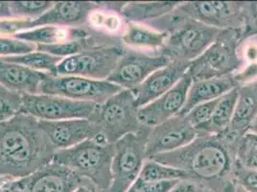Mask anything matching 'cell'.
Returning a JSON list of instances; mask_svg holds the SVG:
<instances>
[{"instance_id":"cell-6","label":"cell","mask_w":257,"mask_h":192,"mask_svg":"<svg viewBox=\"0 0 257 192\" xmlns=\"http://www.w3.org/2000/svg\"><path fill=\"white\" fill-rule=\"evenodd\" d=\"M140 107L131 89H123L98 105L89 120L94 122L107 139L114 144L124 136L139 132L143 126L139 119Z\"/></svg>"},{"instance_id":"cell-23","label":"cell","mask_w":257,"mask_h":192,"mask_svg":"<svg viewBox=\"0 0 257 192\" xmlns=\"http://www.w3.org/2000/svg\"><path fill=\"white\" fill-rule=\"evenodd\" d=\"M167 36V33L157 31L144 24L125 22L120 38L125 47L143 51H160Z\"/></svg>"},{"instance_id":"cell-30","label":"cell","mask_w":257,"mask_h":192,"mask_svg":"<svg viewBox=\"0 0 257 192\" xmlns=\"http://www.w3.org/2000/svg\"><path fill=\"white\" fill-rule=\"evenodd\" d=\"M37 50V44L12 37L0 36V58L21 56Z\"/></svg>"},{"instance_id":"cell-4","label":"cell","mask_w":257,"mask_h":192,"mask_svg":"<svg viewBox=\"0 0 257 192\" xmlns=\"http://www.w3.org/2000/svg\"><path fill=\"white\" fill-rule=\"evenodd\" d=\"M113 153L114 144L101 145L87 139L73 147L56 151L52 162L75 172L98 189L107 190L111 185Z\"/></svg>"},{"instance_id":"cell-38","label":"cell","mask_w":257,"mask_h":192,"mask_svg":"<svg viewBox=\"0 0 257 192\" xmlns=\"http://www.w3.org/2000/svg\"><path fill=\"white\" fill-rule=\"evenodd\" d=\"M14 19L9 1H0V22Z\"/></svg>"},{"instance_id":"cell-37","label":"cell","mask_w":257,"mask_h":192,"mask_svg":"<svg viewBox=\"0 0 257 192\" xmlns=\"http://www.w3.org/2000/svg\"><path fill=\"white\" fill-rule=\"evenodd\" d=\"M0 192H22V179H11L0 186Z\"/></svg>"},{"instance_id":"cell-22","label":"cell","mask_w":257,"mask_h":192,"mask_svg":"<svg viewBox=\"0 0 257 192\" xmlns=\"http://www.w3.org/2000/svg\"><path fill=\"white\" fill-rule=\"evenodd\" d=\"M93 32L94 30L90 29L88 26L79 28L41 26L28 31L15 34L12 38L35 44H57L86 39Z\"/></svg>"},{"instance_id":"cell-35","label":"cell","mask_w":257,"mask_h":192,"mask_svg":"<svg viewBox=\"0 0 257 192\" xmlns=\"http://www.w3.org/2000/svg\"><path fill=\"white\" fill-rule=\"evenodd\" d=\"M22 95L18 98H8L0 94V123L15 117L20 113Z\"/></svg>"},{"instance_id":"cell-31","label":"cell","mask_w":257,"mask_h":192,"mask_svg":"<svg viewBox=\"0 0 257 192\" xmlns=\"http://www.w3.org/2000/svg\"><path fill=\"white\" fill-rule=\"evenodd\" d=\"M219 100L220 98L199 104L184 115L195 130L205 124L211 118Z\"/></svg>"},{"instance_id":"cell-42","label":"cell","mask_w":257,"mask_h":192,"mask_svg":"<svg viewBox=\"0 0 257 192\" xmlns=\"http://www.w3.org/2000/svg\"><path fill=\"white\" fill-rule=\"evenodd\" d=\"M9 180H11L10 178H8V177H4V176H0V186L4 183V182H6L7 181H9Z\"/></svg>"},{"instance_id":"cell-28","label":"cell","mask_w":257,"mask_h":192,"mask_svg":"<svg viewBox=\"0 0 257 192\" xmlns=\"http://www.w3.org/2000/svg\"><path fill=\"white\" fill-rule=\"evenodd\" d=\"M185 171L158 162L156 160H146L137 180L140 181H173L188 179Z\"/></svg>"},{"instance_id":"cell-21","label":"cell","mask_w":257,"mask_h":192,"mask_svg":"<svg viewBox=\"0 0 257 192\" xmlns=\"http://www.w3.org/2000/svg\"><path fill=\"white\" fill-rule=\"evenodd\" d=\"M236 87H239V85L233 75L192 81L181 115L187 114L191 109L199 104L221 98Z\"/></svg>"},{"instance_id":"cell-14","label":"cell","mask_w":257,"mask_h":192,"mask_svg":"<svg viewBox=\"0 0 257 192\" xmlns=\"http://www.w3.org/2000/svg\"><path fill=\"white\" fill-rule=\"evenodd\" d=\"M191 84L192 79L186 73L169 91L149 104L140 107L139 110L140 123L144 126L153 128L180 115L186 102L187 93Z\"/></svg>"},{"instance_id":"cell-25","label":"cell","mask_w":257,"mask_h":192,"mask_svg":"<svg viewBox=\"0 0 257 192\" xmlns=\"http://www.w3.org/2000/svg\"><path fill=\"white\" fill-rule=\"evenodd\" d=\"M239 87L222 96L215 108L211 118L201 127L196 129L198 135H221L228 129L234 115Z\"/></svg>"},{"instance_id":"cell-40","label":"cell","mask_w":257,"mask_h":192,"mask_svg":"<svg viewBox=\"0 0 257 192\" xmlns=\"http://www.w3.org/2000/svg\"><path fill=\"white\" fill-rule=\"evenodd\" d=\"M0 94L1 95L5 96V97H8V98H18L22 94H19V93H15V92H12L10 90L4 88L3 86L0 85Z\"/></svg>"},{"instance_id":"cell-15","label":"cell","mask_w":257,"mask_h":192,"mask_svg":"<svg viewBox=\"0 0 257 192\" xmlns=\"http://www.w3.org/2000/svg\"><path fill=\"white\" fill-rule=\"evenodd\" d=\"M100 9L99 2L57 1L54 6L37 20H31V29L41 26L79 28L88 26L90 15Z\"/></svg>"},{"instance_id":"cell-32","label":"cell","mask_w":257,"mask_h":192,"mask_svg":"<svg viewBox=\"0 0 257 192\" xmlns=\"http://www.w3.org/2000/svg\"><path fill=\"white\" fill-rule=\"evenodd\" d=\"M233 177L237 184L245 191L257 192V170L247 168L236 160Z\"/></svg>"},{"instance_id":"cell-12","label":"cell","mask_w":257,"mask_h":192,"mask_svg":"<svg viewBox=\"0 0 257 192\" xmlns=\"http://www.w3.org/2000/svg\"><path fill=\"white\" fill-rule=\"evenodd\" d=\"M169 63V59L161 51H143L125 47L117 66L107 81L132 90L152 73Z\"/></svg>"},{"instance_id":"cell-7","label":"cell","mask_w":257,"mask_h":192,"mask_svg":"<svg viewBox=\"0 0 257 192\" xmlns=\"http://www.w3.org/2000/svg\"><path fill=\"white\" fill-rule=\"evenodd\" d=\"M151 127L124 136L114 143L111 162V192H127L137 181L146 159V144Z\"/></svg>"},{"instance_id":"cell-5","label":"cell","mask_w":257,"mask_h":192,"mask_svg":"<svg viewBox=\"0 0 257 192\" xmlns=\"http://www.w3.org/2000/svg\"><path fill=\"white\" fill-rule=\"evenodd\" d=\"M242 30H222L213 43L189 64L187 74L192 81L234 75L241 68L239 44Z\"/></svg>"},{"instance_id":"cell-17","label":"cell","mask_w":257,"mask_h":192,"mask_svg":"<svg viewBox=\"0 0 257 192\" xmlns=\"http://www.w3.org/2000/svg\"><path fill=\"white\" fill-rule=\"evenodd\" d=\"M189 64L172 61L145 79L139 86L132 89L139 107H143L177 85L186 74Z\"/></svg>"},{"instance_id":"cell-19","label":"cell","mask_w":257,"mask_h":192,"mask_svg":"<svg viewBox=\"0 0 257 192\" xmlns=\"http://www.w3.org/2000/svg\"><path fill=\"white\" fill-rule=\"evenodd\" d=\"M45 73L0 59V85L19 94H39Z\"/></svg>"},{"instance_id":"cell-41","label":"cell","mask_w":257,"mask_h":192,"mask_svg":"<svg viewBox=\"0 0 257 192\" xmlns=\"http://www.w3.org/2000/svg\"><path fill=\"white\" fill-rule=\"evenodd\" d=\"M246 132H250V133H253V134H256L257 135V117L250 123V125H249V127H248Z\"/></svg>"},{"instance_id":"cell-29","label":"cell","mask_w":257,"mask_h":192,"mask_svg":"<svg viewBox=\"0 0 257 192\" xmlns=\"http://www.w3.org/2000/svg\"><path fill=\"white\" fill-rule=\"evenodd\" d=\"M14 19L37 20L54 6V1H9Z\"/></svg>"},{"instance_id":"cell-8","label":"cell","mask_w":257,"mask_h":192,"mask_svg":"<svg viewBox=\"0 0 257 192\" xmlns=\"http://www.w3.org/2000/svg\"><path fill=\"white\" fill-rule=\"evenodd\" d=\"M125 46L123 43L102 44L63 59L52 76H80L107 80L114 71Z\"/></svg>"},{"instance_id":"cell-2","label":"cell","mask_w":257,"mask_h":192,"mask_svg":"<svg viewBox=\"0 0 257 192\" xmlns=\"http://www.w3.org/2000/svg\"><path fill=\"white\" fill-rule=\"evenodd\" d=\"M55 153L39 119L18 113L0 123V176L28 177L50 164Z\"/></svg>"},{"instance_id":"cell-39","label":"cell","mask_w":257,"mask_h":192,"mask_svg":"<svg viewBox=\"0 0 257 192\" xmlns=\"http://www.w3.org/2000/svg\"><path fill=\"white\" fill-rule=\"evenodd\" d=\"M93 187H94V184L91 181L86 180L84 183L80 184L74 192H93Z\"/></svg>"},{"instance_id":"cell-11","label":"cell","mask_w":257,"mask_h":192,"mask_svg":"<svg viewBox=\"0 0 257 192\" xmlns=\"http://www.w3.org/2000/svg\"><path fill=\"white\" fill-rule=\"evenodd\" d=\"M177 9L190 19L220 30H242L245 23V1H187Z\"/></svg>"},{"instance_id":"cell-43","label":"cell","mask_w":257,"mask_h":192,"mask_svg":"<svg viewBox=\"0 0 257 192\" xmlns=\"http://www.w3.org/2000/svg\"><path fill=\"white\" fill-rule=\"evenodd\" d=\"M93 192H111L109 189H107V190H102V189H98L96 188L95 186L93 187Z\"/></svg>"},{"instance_id":"cell-10","label":"cell","mask_w":257,"mask_h":192,"mask_svg":"<svg viewBox=\"0 0 257 192\" xmlns=\"http://www.w3.org/2000/svg\"><path fill=\"white\" fill-rule=\"evenodd\" d=\"M98 105L92 102L76 101L62 96L22 94L20 113L44 121L89 119Z\"/></svg>"},{"instance_id":"cell-27","label":"cell","mask_w":257,"mask_h":192,"mask_svg":"<svg viewBox=\"0 0 257 192\" xmlns=\"http://www.w3.org/2000/svg\"><path fill=\"white\" fill-rule=\"evenodd\" d=\"M0 59L9 63L24 65L35 71L43 72L48 75L55 74L58 64L63 61V59L60 57H56L53 55L38 51V50L31 53L25 54V55L5 57Z\"/></svg>"},{"instance_id":"cell-33","label":"cell","mask_w":257,"mask_h":192,"mask_svg":"<svg viewBox=\"0 0 257 192\" xmlns=\"http://www.w3.org/2000/svg\"><path fill=\"white\" fill-rule=\"evenodd\" d=\"M236 160L247 168L257 170V146L250 145L240 138L236 146Z\"/></svg>"},{"instance_id":"cell-1","label":"cell","mask_w":257,"mask_h":192,"mask_svg":"<svg viewBox=\"0 0 257 192\" xmlns=\"http://www.w3.org/2000/svg\"><path fill=\"white\" fill-rule=\"evenodd\" d=\"M238 140L226 134L198 135L180 149L154 156L149 160L185 171L216 192H236L233 172Z\"/></svg>"},{"instance_id":"cell-36","label":"cell","mask_w":257,"mask_h":192,"mask_svg":"<svg viewBox=\"0 0 257 192\" xmlns=\"http://www.w3.org/2000/svg\"><path fill=\"white\" fill-rule=\"evenodd\" d=\"M170 192H216L203 182L194 179H182Z\"/></svg>"},{"instance_id":"cell-3","label":"cell","mask_w":257,"mask_h":192,"mask_svg":"<svg viewBox=\"0 0 257 192\" xmlns=\"http://www.w3.org/2000/svg\"><path fill=\"white\" fill-rule=\"evenodd\" d=\"M177 8L170 14L144 25L168 34L160 51L170 62L190 63L204 53L222 30L190 19Z\"/></svg>"},{"instance_id":"cell-18","label":"cell","mask_w":257,"mask_h":192,"mask_svg":"<svg viewBox=\"0 0 257 192\" xmlns=\"http://www.w3.org/2000/svg\"><path fill=\"white\" fill-rule=\"evenodd\" d=\"M39 121L56 151L73 147L85 140L93 139L100 133L99 127L89 119Z\"/></svg>"},{"instance_id":"cell-9","label":"cell","mask_w":257,"mask_h":192,"mask_svg":"<svg viewBox=\"0 0 257 192\" xmlns=\"http://www.w3.org/2000/svg\"><path fill=\"white\" fill-rule=\"evenodd\" d=\"M123 89L121 86L107 80H93L80 76L45 74L39 93L62 96L76 101L92 102L97 105H102L108 98Z\"/></svg>"},{"instance_id":"cell-16","label":"cell","mask_w":257,"mask_h":192,"mask_svg":"<svg viewBox=\"0 0 257 192\" xmlns=\"http://www.w3.org/2000/svg\"><path fill=\"white\" fill-rule=\"evenodd\" d=\"M86 181L75 172L51 162L22 178V192H74Z\"/></svg>"},{"instance_id":"cell-34","label":"cell","mask_w":257,"mask_h":192,"mask_svg":"<svg viewBox=\"0 0 257 192\" xmlns=\"http://www.w3.org/2000/svg\"><path fill=\"white\" fill-rule=\"evenodd\" d=\"M243 39L257 35V1H245V23Z\"/></svg>"},{"instance_id":"cell-24","label":"cell","mask_w":257,"mask_h":192,"mask_svg":"<svg viewBox=\"0 0 257 192\" xmlns=\"http://www.w3.org/2000/svg\"><path fill=\"white\" fill-rule=\"evenodd\" d=\"M182 1L126 2L120 12L125 22L147 24L174 11Z\"/></svg>"},{"instance_id":"cell-20","label":"cell","mask_w":257,"mask_h":192,"mask_svg":"<svg viewBox=\"0 0 257 192\" xmlns=\"http://www.w3.org/2000/svg\"><path fill=\"white\" fill-rule=\"evenodd\" d=\"M257 117V80L239 86V94L234 115L225 132L229 138L238 140Z\"/></svg>"},{"instance_id":"cell-13","label":"cell","mask_w":257,"mask_h":192,"mask_svg":"<svg viewBox=\"0 0 257 192\" xmlns=\"http://www.w3.org/2000/svg\"><path fill=\"white\" fill-rule=\"evenodd\" d=\"M197 136L185 116L180 114L151 129L146 144V159L184 147Z\"/></svg>"},{"instance_id":"cell-26","label":"cell","mask_w":257,"mask_h":192,"mask_svg":"<svg viewBox=\"0 0 257 192\" xmlns=\"http://www.w3.org/2000/svg\"><path fill=\"white\" fill-rule=\"evenodd\" d=\"M238 52L242 65L233 76L241 86L257 80V35L242 39Z\"/></svg>"}]
</instances>
